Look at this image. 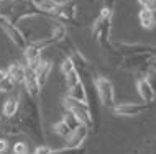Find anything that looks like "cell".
Instances as JSON below:
<instances>
[{
  "label": "cell",
  "mask_w": 156,
  "mask_h": 154,
  "mask_svg": "<svg viewBox=\"0 0 156 154\" xmlns=\"http://www.w3.org/2000/svg\"><path fill=\"white\" fill-rule=\"evenodd\" d=\"M0 131L7 136L27 135L36 144H46V133L43 130L40 100L31 98L27 92H22L20 110L13 118L0 120Z\"/></svg>",
  "instance_id": "1"
},
{
  "label": "cell",
  "mask_w": 156,
  "mask_h": 154,
  "mask_svg": "<svg viewBox=\"0 0 156 154\" xmlns=\"http://www.w3.org/2000/svg\"><path fill=\"white\" fill-rule=\"evenodd\" d=\"M112 16H113V10H110L107 7H102L99 16L92 23V36L95 38L99 46L105 53L112 51L115 48L112 39H110V36H112Z\"/></svg>",
  "instance_id": "2"
},
{
  "label": "cell",
  "mask_w": 156,
  "mask_h": 154,
  "mask_svg": "<svg viewBox=\"0 0 156 154\" xmlns=\"http://www.w3.org/2000/svg\"><path fill=\"white\" fill-rule=\"evenodd\" d=\"M62 107H64L66 111L73 113L76 116V120H77L81 125H84V126H87L89 130L92 126H95L94 115H92L90 107L87 105V103L74 100V98H69V97H66V95H64V97H62Z\"/></svg>",
  "instance_id": "3"
},
{
  "label": "cell",
  "mask_w": 156,
  "mask_h": 154,
  "mask_svg": "<svg viewBox=\"0 0 156 154\" xmlns=\"http://www.w3.org/2000/svg\"><path fill=\"white\" fill-rule=\"evenodd\" d=\"M94 89L97 92V97H99L100 103H102L105 108L112 110V108L115 107V90H113L112 82L104 76H97L94 79Z\"/></svg>",
  "instance_id": "4"
},
{
  "label": "cell",
  "mask_w": 156,
  "mask_h": 154,
  "mask_svg": "<svg viewBox=\"0 0 156 154\" xmlns=\"http://www.w3.org/2000/svg\"><path fill=\"white\" fill-rule=\"evenodd\" d=\"M77 2L76 0H59L53 18L61 22L62 25H77Z\"/></svg>",
  "instance_id": "5"
},
{
  "label": "cell",
  "mask_w": 156,
  "mask_h": 154,
  "mask_svg": "<svg viewBox=\"0 0 156 154\" xmlns=\"http://www.w3.org/2000/svg\"><path fill=\"white\" fill-rule=\"evenodd\" d=\"M150 110V103H132V102H126V103H115V107L112 108V113L115 116H125V118H133V116H140L141 113Z\"/></svg>",
  "instance_id": "6"
},
{
  "label": "cell",
  "mask_w": 156,
  "mask_h": 154,
  "mask_svg": "<svg viewBox=\"0 0 156 154\" xmlns=\"http://www.w3.org/2000/svg\"><path fill=\"white\" fill-rule=\"evenodd\" d=\"M117 51L123 56L132 54H146V56L156 57V44H145V43H117Z\"/></svg>",
  "instance_id": "7"
},
{
  "label": "cell",
  "mask_w": 156,
  "mask_h": 154,
  "mask_svg": "<svg viewBox=\"0 0 156 154\" xmlns=\"http://www.w3.org/2000/svg\"><path fill=\"white\" fill-rule=\"evenodd\" d=\"M23 85H25V92L30 95L31 98L35 100H40V95H41V87L38 84V79L35 76V70L28 66H25V80H23Z\"/></svg>",
  "instance_id": "8"
},
{
  "label": "cell",
  "mask_w": 156,
  "mask_h": 154,
  "mask_svg": "<svg viewBox=\"0 0 156 154\" xmlns=\"http://www.w3.org/2000/svg\"><path fill=\"white\" fill-rule=\"evenodd\" d=\"M89 128L84 126V125H79L76 130L71 131V135L66 138V148H81L84 144V141L89 136Z\"/></svg>",
  "instance_id": "9"
},
{
  "label": "cell",
  "mask_w": 156,
  "mask_h": 154,
  "mask_svg": "<svg viewBox=\"0 0 156 154\" xmlns=\"http://www.w3.org/2000/svg\"><path fill=\"white\" fill-rule=\"evenodd\" d=\"M20 102H22V94L10 95L2 105V116L3 118H13L20 110Z\"/></svg>",
  "instance_id": "10"
},
{
  "label": "cell",
  "mask_w": 156,
  "mask_h": 154,
  "mask_svg": "<svg viewBox=\"0 0 156 154\" xmlns=\"http://www.w3.org/2000/svg\"><path fill=\"white\" fill-rule=\"evenodd\" d=\"M136 90H138L141 100L145 103H150L151 105L153 100L156 98V95H154L153 90H151V87H150V84H148V80H146L145 76H138L136 77Z\"/></svg>",
  "instance_id": "11"
},
{
  "label": "cell",
  "mask_w": 156,
  "mask_h": 154,
  "mask_svg": "<svg viewBox=\"0 0 156 154\" xmlns=\"http://www.w3.org/2000/svg\"><path fill=\"white\" fill-rule=\"evenodd\" d=\"M35 76L38 79V84H40V87L43 89V87L46 85V82H48V79H49V74H51V70H53V64L49 61H46L41 57V61L38 62V66L35 69Z\"/></svg>",
  "instance_id": "12"
},
{
  "label": "cell",
  "mask_w": 156,
  "mask_h": 154,
  "mask_svg": "<svg viewBox=\"0 0 156 154\" xmlns=\"http://www.w3.org/2000/svg\"><path fill=\"white\" fill-rule=\"evenodd\" d=\"M66 97L74 98V100H79V102H84V103L89 105V102H87V89H86V85H84L82 80L79 82V84L73 85V87H67Z\"/></svg>",
  "instance_id": "13"
},
{
  "label": "cell",
  "mask_w": 156,
  "mask_h": 154,
  "mask_svg": "<svg viewBox=\"0 0 156 154\" xmlns=\"http://www.w3.org/2000/svg\"><path fill=\"white\" fill-rule=\"evenodd\" d=\"M7 72H8V77L15 82V85L23 84V80H25V64H22V62H18V61L12 62L7 67Z\"/></svg>",
  "instance_id": "14"
},
{
  "label": "cell",
  "mask_w": 156,
  "mask_h": 154,
  "mask_svg": "<svg viewBox=\"0 0 156 154\" xmlns=\"http://www.w3.org/2000/svg\"><path fill=\"white\" fill-rule=\"evenodd\" d=\"M31 2L35 3V7L38 8V10H41L44 15H48V16L53 18V13L56 12L59 0H31Z\"/></svg>",
  "instance_id": "15"
},
{
  "label": "cell",
  "mask_w": 156,
  "mask_h": 154,
  "mask_svg": "<svg viewBox=\"0 0 156 154\" xmlns=\"http://www.w3.org/2000/svg\"><path fill=\"white\" fill-rule=\"evenodd\" d=\"M138 20H140V25L145 30H153L154 28V12L148 10V8H141L140 13H138Z\"/></svg>",
  "instance_id": "16"
},
{
  "label": "cell",
  "mask_w": 156,
  "mask_h": 154,
  "mask_svg": "<svg viewBox=\"0 0 156 154\" xmlns=\"http://www.w3.org/2000/svg\"><path fill=\"white\" fill-rule=\"evenodd\" d=\"M53 130H54V133H56L58 136H61V138H67V136L71 135V131H73V130H71V128L64 123V120H62V118L59 120V121H56V123L53 125Z\"/></svg>",
  "instance_id": "17"
},
{
  "label": "cell",
  "mask_w": 156,
  "mask_h": 154,
  "mask_svg": "<svg viewBox=\"0 0 156 154\" xmlns=\"http://www.w3.org/2000/svg\"><path fill=\"white\" fill-rule=\"evenodd\" d=\"M12 151H13V154H31V148L30 143H27V141H16V143H13Z\"/></svg>",
  "instance_id": "18"
},
{
  "label": "cell",
  "mask_w": 156,
  "mask_h": 154,
  "mask_svg": "<svg viewBox=\"0 0 156 154\" xmlns=\"http://www.w3.org/2000/svg\"><path fill=\"white\" fill-rule=\"evenodd\" d=\"M49 154H86V148H61V149H53Z\"/></svg>",
  "instance_id": "19"
},
{
  "label": "cell",
  "mask_w": 156,
  "mask_h": 154,
  "mask_svg": "<svg viewBox=\"0 0 156 154\" xmlns=\"http://www.w3.org/2000/svg\"><path fill=\"white\" fill-rule=\"evenodd\" d=\"M64 82H66V87H73V85L81 82V76H79V72L74 69L73 72H69L67 76H64Z\"/></svg>",
  "instance_id": "20"
},
{
  "label": "cell",
  "mask_w": 156,
  "mask_h": 154,
  "mask_svg": "<svg viewBox=\"0 0 156 154\" xmlns=\"http://www.w3.org/2000/svg\"><path fill=\"white\" fill-rule=\"evenodd\" d=\"M13 89H15V82L10 77L0 80V94H10L13 92Z\"/></svg>",
  "instance_id": "21"
},
{
  "label": "cell",
  "mask_w": 156,
  "mask_h": 154,
  "mask_svg": "<svg viewBox=\"0 0 156 154\" xmlns=\"http://www.w3.org/2000/svg\"><path fill=\"white\" fill-rule=\"evenodd\" d=\"M76 67H74V62L69 59V57H64L62 59V62H61V74H62V77L64 76H67L69 72H73Z\"/></svg>",
  "instance_id": "22"
},
{
  "label": "cell",
  "mask_w": 156,
  "mask_h": 154,
  "mask_svg": "<svg viewBox=\"0 0 156 154\" xmlns=\"http://www.w3.org/2000/svg\"><path fill=\"white\" fill-rule=\"evenodd\" d=\"M62 120H64V123L71 128V130H76V128L81 125V123L77 121V120H76V116H74L73 113H69V111H66V113L62 115Z\"/></svg>",
  "instance_id": "23"
},
{
  "label": "cell",
  "mask_w": 156,
  "mask_h": 154,
  "mask_svg": "<svg viewBox=\"0 0 156 154\" xmlns=\"http://www.w3.org/2000/svg\"><path fill=\"white\" fill-rule=\"evenodd\" d=\"M145 77H146V80H148V84H150V87H151V90H153L154 95H156V70L150 69L148 72L145 74Z\"/></svg>",
  "instance_id": "24"
},
{
  "label": "cell",
  "mask_w": 156,
  "mask_h": 154,
  "mask_svg": "<svg viewBox=\"0 0 156 154\" xmlns=\"http://www.w3.org/2000/svg\"><path fill=\"white\" fill-rule=\"evenodd\" d=\"M53 151L51 146H48V144H36V148L31 151V154H49Z\"/></svg>",
  "instance_id": "25"
},
{
  "label": "cell",
  "mask_w": 156,
  "mask_h": 154,
  "mask_svg": "<svg viewBox=\"0 0 156 154\" xmlns=\"http://www.w3.org/2000/svg\"><path fill=\"white\" fill-rule=\"evenodd\" d=\"M141 8H148L151 12H156V0H138Z\"/></svg>",
  "instance_id": "26"
},
{
  "label": "cell",
  "mask_w": 156,
  "mask_h": 154,
  "mask_svg": "<svg viewBox=\"0 0 156 154\" xmlns=\"http://www.w3.org/2000/svg\"><path fill=\"white\" fill-rule=\"evenodd\" d=\"M8 151V141L5 138H0V154H5Z\"/></svg>",
  "instance_id": "27"
},
{
  "label": "cell",
  "mask_w": 156,
  "mask_h": 154,
  "mask_svg": "<svg viewBox=\"0 0 156 154\" xmlns=\"http://www.w3.org/2000/svg\"><path fill=\"white\" fill-rule=\"evenodd\" d=\"M7 77H8L7 69H0V80H3V79H7Z\"/></svg>",
  "instance_id": "28"
},
{
  "label": "cell",
  "mask_w": 156,
  "mask_h": 154,
  "mask_svg": "<svg viewBox=\"0 0 156 154\" xmlns=\"http://www.w3.org/2000/svg\"><path fill=\"white\" fill-rule=\"evenodd\" d=\"M3 2H7V0H0V3H3Z\"/></svg>",
  "instance_id": "29"
}]
</instances>
